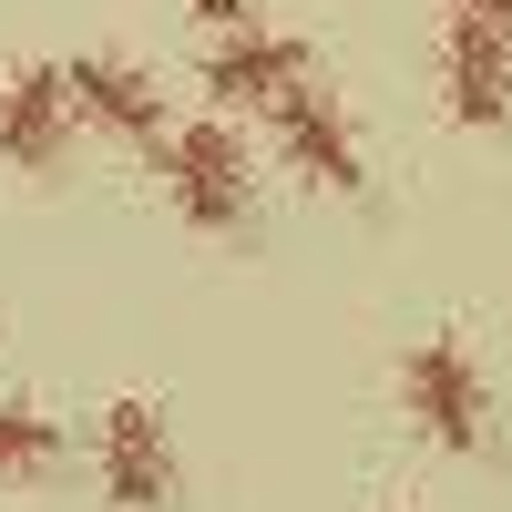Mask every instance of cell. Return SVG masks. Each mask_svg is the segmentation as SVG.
Wrapping results in <instances>:
<instances>
[{
    "label": "cell",
    "mask_w": 512,
    "mask_h": 512,
    "mask_svg": "<svg viewBox=\"0 0 512 512\" xmlns=\"http://www.w3.org/2000/svg\"><path fill=\"white\" fill-rule=\"evenodd\" d=\"M441 113L472 123V134L512 123V31H482V21L441 31Z\"/></svg>",
    "instance_id": "ba28073f"
},
{
    "label": "cell",
    "mask_w": 512,
    "mask_h": 512,
    "mask_svg": "<svg viewBox=\"0 0 512 512\" xmlns=\"http://www.w3.org/2000/svg\"><path fill=\"white\" fill-rule=\"evenodd\" d=\"M52 461H62V420L41 400H21V390H0V492L52 482Z\"/></svg>",
    "instance_id": "9c48e42d"
},
{
    "label": "cell",
    "mask_w": 512,
    "mask_h": 512,
    "mask_svg": "<svg viewBox=\"0 0 512 512\" xmlns=\"http://www.w3.org/2000/svg\"><path fill=\"white\" fill-rule=\"evenodd\" d=\"M451 21H482V31H512V0H441Z\"/></svg>",
    "instance_id": "8fae6325"
},
{
    "label": "cell",
    "mask_w": 512,
    "mask_h": 512,
    "mask_svg": "<svg viewBox=\"0 0 512 512\" xmlns=\"http://www.w3.org/2000/svg\"><path fill=\"white\" fill-rule=\"evenodd\" d=\"M185 21H195V31H246L256 0H185Z\"/></svg>",
    "instance_id": "30bf717a"
},
{
    "label": "cell",
    "mask_w": 512,
    "mask_h": 512,
    "mask_svg": "<svg viewBox=\"0 0 512 512\" xmlns=\"http://www.w3.org/2000/svg\"><path fill=\"white\" fill-rule=\"evenodd\" d=\"M93 482L113 512H175L185 502V451H175V420L154 400H103L93 420Z\"/></svg>",
    "instance_id": "7a4b0ae2"
},
{
    "label": "cell",
    "mask_w": 512,
    "mask_h": 512,
    "mask_svg": "<svg viewBox=\"0 0 512 512\" xmlns=\"http://www.w3.org/2000/svg\"><path fill=\"white\" fill-rule=\"evenodd\" d=\"M267 134H277V164L308 195H369V144H359V123L338 93H318V82H297V93L267 113Z\"/></svg>",
    "instance_id": "5b68a950"
},
{
    "label": "cell",
    "mask_w": 512,
    "mask_h": 512,
    "mask_svg": "<svg viewBox=\"0 0 512 512\" xmlns=\"http://www.w3.org/2000/svg\"><path fill=\"white\" fill-rule=\"evenodd\" d=\"M72 103H82V134H103V144H164L175 123H164V82L144 62H123V52H72Z\"/></svg>",
    "instance_id": "52a82bcc"
},
{
    "label": "cell",
    "mask_w": 512,
    "mask_h": 512,
    "mask_svg": "<svg viewBox=\"0 0 512 512\" xmlns=\"http://www.w3.org/2000/svg\"><path fill=\"white\" fill-rule=\"evenodd\" d=\"M82 144V103L62 62H11L0 72V175H62Z\"/></svg>",
    "instance_id": "277c9868"
},
{
    "label": "cell",
    "mask_w": 512,
    "mask_h": 512,
    "mask_svg": "<svg viewBox=\"0 0 512 512\" xmlns=\"http://www.w3.org/2000/svg\"><path fill=\"white\" fill-rule=\"evenodd\" d=\"M400 420L431 451H492V390H482L461 338H420L400 359Z\"/></svg>",
    "instance_id": "3957f363"
},
{
    "label": "cell",
    "mask_w": 512,
    "mask_h": 512,
    "mask_svg": "<svg viewBox=\"0 0 512 512\" xmlns=\"http://www.w3.org/2000/svg\"><path fill=\"white\" fill-rule=\"evenodd\" d=\"M154 175H164V205H175V226L195 236H246L256 226V154L226 113H195L175 134L154 144Z\"/></svg>",
    "instance_id": "6da1fadb"
},
{
    "label": "cell",
    "mask_w": 512,
    "mask_h": 512,
    "mask_svg": "<svg viewBox=\"0 0 512 512\" xmlns=\"http://www.w3.org/2000/svg\"><path fill=\"white\" fill-rule=\"evenodd\" d=\"M297 82H318V52L297 31H216L205 41V103L216 113H277Z\"/></svg>",
    "instance_id": "8992f818"
}]
</instances>
